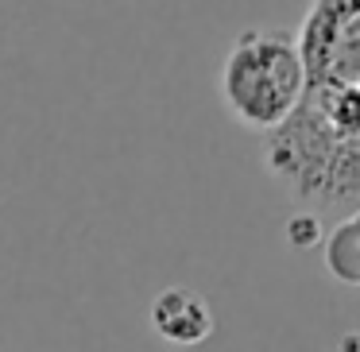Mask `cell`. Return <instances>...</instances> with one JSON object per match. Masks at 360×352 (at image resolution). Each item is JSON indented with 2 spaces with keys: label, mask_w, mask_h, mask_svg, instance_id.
Listing matches in <instances>:
<instances>
[{
  "label": "cell",
  "mask_w": 360,
  "mask_h": 352,
  "mask_svg": "<svg viewBox=\"0 0 360 352\" xmlns=\"http://www.w3.org/2000/svg\"><path fill=\"white\" fill-rule=\"evenodd\" d=\"M287 240H290V248H298V252L318 248V244H321V225H318V217H310V213H302V217H290V221H287Z\"/></svg>",
  "instance_id": "277c9868"
},
{
  "label": "cell",
  "mask_w": 360,
  "mask_h": 352,
  "mask_svg": "<svg viewBox=\"0 0 360 352\" xmlns=\"http://www.w3.org/2000/svg\"><path fill=\"white\" fill-rule=\"evenodd\" d=\"M151 329H155L167 344L190 348V344L210 341L213 310H210V302H205L198 290L167 287L163 294H155V302H151Z\"/></svg>",
  "instance_id": "7a4b0ae2"
},
{
  "label": "cell",
  "mask_w": 360,
  "mask_h": 352,
  "mask_svg": "<svg viewBox=\"0 0 360 352\" xmlns=\"http://www.w3.org/2000/svg\"><path fill=\"white\" fill-rule=\"evenodd\" d=\"M321 256H326V271L333 275L337 282L360 290V209L352 213V217H345L341 225L326 236Z\"/></svg>",
  "instance_id": "3957f363"
},
{
  "label": "cell",
  "mask_w": 360,
  "mask_h": 352,
  "mask_svg": "<svg viewBox=\"0 0 360 352\" xmlns=\"http://www.w3.org/2000/svg\"><path fill=\"white\" fill-rule=\"evenodd\" d=\"M306 93V58L295 35L252 27L233 43L221 70V101L252 132L290 120Z\"/></svg>",
  "instance_id": "6da1fadb"
}]
</instances>
